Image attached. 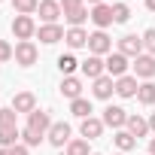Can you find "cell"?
Listing matches in <instances>:
<instances>
[{"label": "cell", "mask_w": 155, "mask_h": 155, "mask_svg": "<svg viewBox=\"0 0 155 155\" xmlns=\"http://www.w3.org/2000/svg\"><path fill=\"white\" fill-rule=\"evenodd\" d=\"M37 58H40V49H37L34 40H21V43H15V64H21V67H34Z\"/></svg>", "instance_id": "obj_1"}, {"label": "cell", "mask_w": 155, "mask_h": 155, "mask_svg": "<svg viewBox=\"0 0 155 155\" xmlns=\"http://www.w3.org/2000/svg\"><path fill=\"white\" fill-rule=\"evenodd\" d=\"M70 134H73V128H70L67 122H52V128H49L46 140H49L55 149H64V146L70 143Z\"/></svg>", "instance_id": "obj_2"}, {"label": "cell", "mask_w": 155, "mask_h": 155, "mask_svg": "<svg viewBox=\"0 0 155 155\" xmlns=\"http://www.w3.org/2000/svg\"><path fill=\"white\" fill-rule=\"evenodd\" d=\"M104 64H107V76H113V79H122V76H128V67H131L128 58H125L122 52H110Z\"/></svg>", "instance_id": "obj_3"}, {"label": "cell", "mask_w": 155, "mask_h": 155, "mask_svg": "<svg viewBox=\"0 0 155 155\" xmlns=\"http://www.w3.org/2000/svg\"><path fill=\"white\" fill-rule=\"evenodd\" d=\"M37 34V21L31 18V15H15L12 18V37L21 43V40H31Z\"/></svg>", "instance_id": "obj_4"}, {"label": "cell", "mask_w": 155, "mask_h": 155, "mask_svg": "<svg viewBox=\"0 0 155 155\" xmlns=\"http://www.w3.org/2000/svg\"><path fill=\"white\" fill-rule=\"evenodd\" d=\"M88 52L91 55H110L113 52V40L107 37V31H94V34H88Z\"/></svg>", "instance_id": "obj_5"}, {"label": "cell", "mask_w": 155, "mask_h": 155, "mask_svg": "<svg viewBox=\"0 0 155 155\" xmlns=\"http://www.w3.org/2000/svg\"><path fill=\"white\" fill-rule=\"evenodd\" d=\"M101 122H104L107 128H113V131H122V128L128 125V113H125L122 107H113V104H110V107L104 110V116H101Z\"/></svg>", "instance_id": "obj_6"}, {"label": "cell", "mask_w": 155, "mask_h": 155, "mask_svg": "<svg viewBox=\"0 0 155 155\" xmlns=\"http://www.w3.org/2000/svg\"><path fill=\"white\" fill-rule=\"evenodd\" d=\"M131 67H134V76H137V79H146V82H149L152 76H155V55H146V52H143L140 58H134Z\"/></svg>", "instance_id": "obj_7"}, {"label": "cell", "mask_w": 155, "mask_h": 155, "mask_svg": "<svg viewBox=\"0 0 155 155\" xmlns=\"http://www.w3.org/2000/svg\"><path fill=\"white\" fill-rule=\"evenodd\" d=\"M119 52H122L125 58H140V55H143V37L125 34V37L119 40Z\"/></svg>", "instance_id": "obj_8"}, {"label": "cell", "mask_w": 155, "mask_h": 155, "mask_svg": "<svg viewBox=\"0 0 155 155\" xmlns=\"http://www.w3.org/2000/svg\"><path fill=\"white\" fill-rule=\"evenodd\" d=\"M79 67H82V73L88 76L91 82H94V79H101V76L107 73V64H104V58H101V55H88Z\"/></svg>", "instance_id": "obj_9"}, {"label": "cell", "mask_w": 155, "mask_h": 155, "mask_svg": "<svg viewBox=\"0 0 155 155\" xmlns=\"http://www.w3.org/2000/svg\"><path fill=\"white\" fill-rule=\"evenodd\" d=\"M91 94H94L97 101H110V97L116 94V79L104 73L101 79H94V85H91Z\"/></svg>", "instance_id": "obj_10"}, {"label": "cell", "mask_w": 155, "mask_h": 155, "mask_svg": "<svg viewBox=\"0 0 155 155\" xmlns=\"http://www.w3.org/2000/svg\"><path fill=\"white\" fill-rule=\"evenodd\" d=\"M91 21L97 25V31H107L110 25H116V21H113V6H110V3L91 6Z\"/></svg>", "instance_id": "obj_11"}, {"label": "cell", "mask_w": 155, "mask_h": 155, "mask_svg": "<svg viewBox=\"0 0 155 155\" xmlns=\"http://www.w3.org/2000/svg\"><path fill=\"white\" fill-rule=\"evenodd\" d=\"M28 128L46 137V134H49V128H52V119H49V113H43V110H34V113L28 116Z\"/></svg>", "instance_id": "obj_12"}, {"label": "cell", "mask_w": 155, "mask_h": 155, "mask_svg": "<svg viewBox=\"0 0 155 155\" xmlns=\"http://www.w3.org/2000/svg\"><path fill=\"white\" fill-rule=\"evenodd\" d=\"M40 18L46 21V25H55L58 21V15H64L61 12V3H58V0H40Z\"/></svg>", "instance_id": "obj_13"}, {"label": "cell", "mask_w": 155, "mask_h": 155, "mask_svg": "<svg viewBox=\"0 0 155 155\" xmlns=\"http://www.w3.org/2000/svg\"><path fill=\"white\" fill-rule=\"evenodd\" d=\"M12 110L15 113H34L37 110V97H34V91H18L15 97H12Z\"/></svg>", "instance_id": "obj_14"}, {"label": "cell", "mask_w": 155, "mask_h": 155, "mask_svg": "<svg viewBox=\"0 0 155 155\" xmlns=\"http://www.w3.org/2000/svg\"><path fill=\"white\" fill-rule=\"evenodd\" d=\"M104 122L101 119H94V116H88V119H82V125H79V134L85 137V140H97L101 134H104Z\"/></svg>", "instance_id": "obj_15"}, {"label": "cell", "mask_w": 155, "mask_h": 155, "mask_svg": "<svg viewBox=\"0 0 155 155\" xmlns=\"http://www.w3.org/2000/svg\"><path fill=\"white\" fill-rule=\"evenodd\" d=\"M137 88H140L137 76H122V79H116V94L119 97H137Z\"/></svg>", "instance_id": "obj_16"}, {"label": "cell", "mask_w": 155, "mask_h": 155, "mask_svg": "<svg viewBox=\"0 0 155 155\" xmlns=\"http://www.w3.org/2000/svg\"><path fill=\"white\" fill-rule=\"evenodd\" d=\"M37 34H40V43H46V46H52V43H58V40H64V34H67V31H64L61 25H43V28H40Z\"/></svg>", "instance_id": "obj_17"}, {"label": "cell", "mask_w": 155, "mask_h": 155, "mask_svg": "<svg viewBox=\"0 0 155 155\" xmlns=\"http://www.w3.org/2000/svg\"><path fill=\"white\" fill-rule=\"evenodd\" d=\"M61 94H64V97H70V101L82 97V82L76 79V76H64V79H61Z\"/></svg>", "instance_id": "obj_18"}, {"label": "cell", "mask_w": 155, "mask_h": 155, "mask_svg": "<svg viewBox=\"0 0 155 155\" xmlns=\"http://www.w3.org/2000/svg\"><path fill=\"white\" fill-rule=\"evenodd\" d=\"M64 40H67L70 49H82V46H88V31L85 28H70L64 34Z\"/></svg>", "instance_id": "obj_19"}, {"label": "cell", "mask_w": 155, "mask_h": 155, "mask_svg": "<svg viewBox=\"0 0 155 155\" xmlns=\"http://www.w3.org/2000/svg\"><path fill=\"white\" fill-rule=\"evenodd\" d=\"M113 143L119 146V152H131L134 146H137V137L128 131V128H122V131H116V137H113Z\"/></svg>", "instance_id": "obj_20"}, {"label": "cell", "mask_w": 155, "mask_h": 155, "mask_svg": "<svg viewBox=\"0 0 155 155\" xmlns=\"http://www.w3.org/2000/svg\"><path fill=\"white\" fill-rule=\"evenodd\" d=\"M125 128H128V131H131V134H134L137 140L149 134V122H146L143 116H128V125H125Z\"/></svg>", "instance_id": "obj_21"}, {"label": "cell", "mask_w": 155, "mask_h": 155, "mask_svg": "<svg viewBox=\"0 0 155 155\" xmlns=\"http://www.w3.org/2000/svg\"><path fill=\"white\" fill-rule=\"evenodd\" d=\"M137 101H140L143 107H152V104H155V82H152V79H149V82H140Z\"/></svg>", "instance_id": "obj_22"}, {"label": "cell", "mask_w": 155, "mask_h": 155, "mask_svg": "<svg viewBox=\"0 0 155 155\" xmlns=\"http://www.w3.org/2000/svg\"><path fill=\"white\" fill-rule=\"evenodd\" d=\"M70 113H73L76 119H88V116H91V101H88V97H76V101H70Z\"/></svg>", "instance_id": "obj_23"}, {"label": "cell", "mask_w": 155, "mask_h": 155, "mask_svg": "<svg viewBox=\"0 0 155 155\" xmlns=\"http://www.w3.org/2000/svg\"><path fill=\"white\" fill-rule=\"evenodd\" d=\"M18 137H21L18 128H0V149H12L18 143Z\"/></svg>", "instance_id": "obj_24"}, {"label": "cell", "mask_w": 155, "mask_h": 155, "mask_svg": "<svg viewBox=\"0 0 155 155\" xmlns=\"http://www.w3.org/2000/svg\"><path fill=\"white\" fill-rule=\"evenodd\" d=\"M64 18L70 21V28H82V21H85V18H91V12H88L85 6H79V9H70V12H64Z\"/></svg>", "instance_id": "obj_25"}, {"label": "cell", "mask_w": 155, "mask_h": 155, "mask_svg": "<svg viewBox=\"0 0 155 155\" xmlns=\"http://www.w3.org/2000/svg\"><path fill=\"white\" fill-rule=\"evenodd\" d=\"M12 9L18 15H31V12L40 9V0H12Z\"/></svg>", "instance_id": "obj_26"}, {"label": "cell", "mask_w": 155, "mask_h": 155, "mask_svg": "<svg viewBox=\"0 0 155 155\" xmlns=\"http://www.w3.org/2000/svg\"><path fill=\"white\" fill-rule=\"evenodd\" d=\"M67 155H91V152H88V140H85V137L70 140V143H67Z\"/></svg>", "instance_id": "obj_27"}, {"label": "cell", "mask_w": 155, "mask_h": 155, "mask_svg": "<svg viewBox=\"0 0 155 155\" xmlns=\"http://www.w3.org/2000/svg\"><path fill=\"white\" fill-rule=\"evenodd\" d=\"M76 67H79V61H76L73 55H61V58H58V70H61L64 76H73Z\"/></svg>", "instance_id": "obj_28"}, {"label": "cell", "mask_w": 155, "mask_h": 155, "mask_svg": "<svg viewBox=\"0 0 155 155\" xmlns=\"http://www.w3.org/2000/svg\"><path fill=\"white\" fill-rule=\"evenodd\" d=\"M131 18V6L128 3H113V21L116 25H125Z\"/></svg>", "instance_id": "obj_29"}, {"label": "cell", "mask_w": 155, "mask_h": 155, "mask_svg": "<svg viewBox=\"0 0 155 155\" xmlns=\"http://www.w3.org/2000/svg\"><path fill=\"white\" fill-rule=\"evenodd\" d=\"M15 116H18V113H15L12 107H3V110H0V128H18V125H15Z\"/></svg>", "instance_id": "obj_30"}, {"label": "cell", "mask_w": 155, "mask_h": 155, "mask_svg": "<svg viewBox=\"0 0 155 155\" xmlns=\"http://www.w3.org/2000/svg\"><path fill=\"white\" fill-rule=\"evenodd\" d=\"M21 140H25V146H40L46 137L37 134V131H31V128H25V131H21Z\"/></svg>", "instance_id": "obj_31"}, {"label": "cell", "mask_w": 155, "mask_h": 155, "mask_svg": "<svg viewBox=\"0 0 155 155\" xmlns=\"http://www.w3.org/2000/svg\"><path fill=\"white\" fill-rule=\"evenodd\" d=\"M143 49H146V55H155V28H149L143 34Z\"/></svg>", "instance_id": "obj_32"}, {"label": "cell", "mask_w": 155, "mask_h": 155, "mask_svg": "<svg viewBox=\"0 0 155 155\" xmlns=\"http://www.w3.org/2000/svg\"><path fill=\"white\" fill-rule=\"evenodd\" d=\"M9 58H15V49H12L6 40H0V64H3V61H9Z\"/></svg>", "instance_id": "obj_33"}, {"label": "cell", "mask_w": 155, "mask_h": 155, "mask_svg": "<svg viewBox=\"0 0 155 155\" xmlns=\"http://www.w3.org/2000/svg\"><path fill=\"white\" fill-rule=\"evenodd\" d=\"M85 6V0H61V12H70V9H79Z\"/></svg>", "instance_id": "obj_34"}, {"label": "cell", "mask_w": 155, "mask_h": 155, "mask_svg": "<svg viewBox=\"0 0 155 155\" xmlns=\"http://www.w3.org/2000/svg\"><path fill=\"white\" fill-rule=\"evenodd\" d=\"M28 149H31V146H25V143H15L9 152H12V155H28Z\"/></svg>", "instance_id": "obj_35"}, {"label": "cell", "mask_w": 155, "mask_h": 155, "mask_svg": "<svg viewBox=\"0 0 155 155\" xmlns=\"http://www.w3.org/2000/svg\"><path fill=\"white\" fill-rule=\"evenodd\" d=\"M146 9H149V12H155V0H146Z\"/></svg>", "instance_id": "obj_36"}, {"label": "cell", "mask_w": 155, "mask_h": 155, "mask_svg": "<svg viewBox=\"0 0 155 155\" xmlns=\"http://www.w3.org/2000/svg\"><path fill=\"white\" fill-rule=\"evenodd\" d=\"M149 155H155V137L149 140Z\"/></svg>", "instance_id": "obj_37"}, {"label": "cell", "mask_w": 155, "mask_h": 155, "mask_svg": "<svg viewBox=\"0 0 155 155\" xmlns=\"http://www.w3.org/2000/svg\"><path fill=\"white\" fill-rule=\"evenodd\" d=\"M149 131L155 134V113H152V119H149Z\"/></svg>", "instance_id": "obj_38"}, {"label": "cell", "mask_w": 155, "mask_h": 155, "mask_svg": "<svg viewBox=\"0 0 155 155\" xmlns=\"http://www.w3.org/2000/svg\"><path fill=\"white\" fill-rule=\"evenodd\" d=\"M88 3H91V6H97V3H107V0H88Z\"/></svg>", "instance_id": "obj_39"}, {"label": "cell", "mask_w": 155, "mask_h": 155, "mask_svg": "<svg viewBox=\"0 0 155 155\" xmlns=\"http://www.w3.org/2000/svg\"><path fill=\"white\" fill-rule=\"evenodd\" d=\"M0 155H12V152H9V149H0Z\"/></svg>", "instance_id": "obj_40"}, {"label": "cell", "mask_w": 155, "mask_h": 155, "mask_svg": "<svg viewBox=\"0 0 155 155\" xmlns=\"http://www.w3.org/2000/svg\"><path fill=\"white\" fill-rule=\"evenodd\" d=\"M91 155H101V152H91Z\"/></svg>", "instance_id": "obj_41"}, {"label": "cell", "mask_w": 155, "mask_h": 155, "mask_svg": "<svg viewBox=\"0 0 155 155\" xmlns=\"http://www.w3.org/2000/svg\"><path fill=\"white\" fill-rule=\"evenodd\" d=\"M119 155H125V152H119Z\"/></svg>", "instance_id": "obj_42"}, {"label": "cell", "mask_w": 155, "mask_h": 155, "mask_svg": "<svg viewBox=\"0 0 155 155\" xmlns=\"http://www.w3.org/2000/svg\"><path fill=\"white\" fill-rule=\"evenodd\" d=\"M0 3H3V0H0Z\"/></svg>", "instance_id": "obj_43"}]
</instances>
